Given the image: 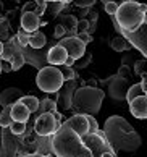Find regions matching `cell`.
<instances>
[{"mask_svg": "<svg viewBox=\"0 0 147 157\" xmlns=\"http://www.w3.org/2000/svg\"><path fill=\"white\" fill-rule=\"evenodd\" d=\"M104 133H105V138H107L108 144L115 151L136 152L142 146V138L120 115H111V117L105 120Z\"/></svg>", "mask_w": 147, "mask_h": 157, "instance_id": "1", "label": "cell"}, {"mask_svg": "<svg viewBox=\"0 0 147 157\" xmlns=\"http://www.w3.org/2000/svg\"><path fill=\"white\" fill-rule=\"evenodd\" d=\"M52 152L55 157H92L91 149L83 143V138L65 123L52 136Z\"/></svg>", "mask_w": 147, "mask_h": 157, "instance_id": "2", "label": "cell"}, {"mask_svg": "<svg viewBox=\"0 0 147 157\" xmlns=\"http://www.w3.org/2000/svg\"><path fill=\"white\" fill-rule=\"evenodd\" d=\"M105 99V92L96 86H83L78 88L73 94L71 109L83 115H97L102 109V102Z\"/></svg>", "mask_w": 147, "mask_h": 157, "instance_id": "3", "label": "cell"}, {"mask_svg": "<svg viewBox=\"0 0 147 157\" xmlns=\"http://www.w3.org/2000/svg\"><path fill=\"white\" fill-rule=\"evenodd\" d=\"M144 15L145 13L141 11L139 2L126 0V2H121L118 5L115 20L123 33H134L144 25Z\"/></svg>", "mask_w": 147, "mask_h": 157, "instance_id": "4", "label": "cell"}, {"mask_svg": "<svg viewBox=\"0 0 147 157\" xmlns=\"http://www.w3.org/2000/svg\"><path fill=\"white\" fill-rule=\"evenodd\" d=\"M36 84L42 92L57 94V92L63 88L65 79H63V75H62L60 70H58V67L47 65L45 68L39 70V73L36 76Z\"/></svg>", "mask_w": 147, "mask_h": 157, "instance_id": "5", "label": "cell"}, {"mask_svg": "<svg viewBox=\"0 0 147 157\" xmlns=\"http://www.w3.org/2000/svg\"><path fill=\"white\" fill-rule=\"evenodd\" d=\"M60 126H62V123H58V121L55 120L54 113H42L36 118L34 131H36V135L42 136V138H47V136H54Z\"/></svg>", "mask_w": 147, "mask_h": 157, "instance_id": "6", "label": "cell"}, {"mask_svg": "<svg viewBox=\"0 0 147 157\" xmlns=\"http://www.w3.org/2000/svg\"><path fill=\"white\" fill-rule=\"evenodd\" d=\"M83 143L91 149L92 157H102V154H105V152L116 154L115 149L108 144L107 138H100L99 135H91V133H87L86 136H83Z\"/></svg>", "mask_w": 147, "mask_h": 157, "instance_id": "7", "label": "cell"}, {"mask_svg": "<svg viewBox=\"0 0 147 157\" xmlns=\"http://www.w3.org/2000/svg\"><path fill=\"white\" fill-rule=\"evenodd\" d=\"M131 88L129 86V76L123 75V70L120 71L118 76H115L111 79V83L108 84V94L110 97L116 102H121V101H126V94H128V89Z\"/></svg>", "mask_w": 147, "mask_h": 157, "instance_id": "8", "label": "cell"}, {"mask_svg": "<svg viewBox=\"0 0 147 157\" xmlns=\"http://www.w3.org/2000/svg\"><path fill=\"white\" fill-rule=\"evenodd\" d=\"M57 44L66 50L68 57H71V59H74V60H79L81 57H84V54H86V44L78 36L63 37L60 40H57Z\"/></svg>", "mask_w": 147, "mask_h": 157, "instance_id": "9", "label": "cell"}, {"mask_svg": "<svg viewBox=\"0 0 147 157\" xmlns=\"http://www.w3.org/2000/svg\"><path fill=\"white\" fill-rule=\"evenodd\" d=\"M65 125L68 128H71V130L76 133V135H79L81 138L86 136L87 133H89V121H87V115H83V113H74L73 117H70L63 121Z\"/></svg>", "mask_w": 147, "mask_h": 157, "instance_id": "10", "label": "cell"}, {"mask_svg": "<svg viewBox=\"0 0 147 157\" xmlns=\"http://www.w3.org/2000/svg\"><path fill=\"white\" fill-rule=\"evenodd\" d=\"M74 91H76V79L74 81H66V84H63V88L57 92L58 94V101H57L58 109H62V110L71 109Z\"/></svg>", "mask_w": 147, "mask_h": 157, "instance_id": "11", "label": "cell"}, {"mask_svg": "<svg viewBox=\"0 0 147 157\" xmlns=\"http://www.w3.org/2000/svg\"><path fill=\"white\" fill-rule=\"evenodd\" d=\"M23 97V91L20 88H7L0 92V107L11 109Z\"/></svg>", "mask_w": 147, "mask_h": 157, "instance_id": "12", "label": "cell"}, {"mask_svg": "<svg viewBox=\"0 0 147 157\" xmlns=\"http://www.w3.org/2000/svg\"><path fill=\"white\" fill-rule=\"evenodd\" d=\"M68 59V52L63 47H60L58 44L52 45L49 49V54H47V63L52 67H62L65 65V62Z\"/></svg>", "mask_w": 147, "mask_h": 157, "instance_id": "13", "label": "cell"}, {"mask_svg": "<svg viewBox=\"0 0 147 157\" xmlns=\"http://www.w3.org/2000/svg\"><path fill=\"white\" fill-rule=\"evenodd\" d=\"M40 28V18L34 11H26L21 15V29L26 31L28 34H32L39 31Z\"/></svg>", "mask_w": 147, "mask_h": 157, "instance_id": "14", "label": "cell"}, {"mask_svg": "<svg viewBox=\"0 0 147 157\" xmlns=\"http://www.w3.org/2000/svg\"><path fill=\"white\" fill-rule=\"evenodd\" d=\"M129 112L133 113L134 118L145 120L147 118V96H139L138 99L129 104Z\"/></svg>", "mask_w": 147, "mask_h": 157, "instance_id": "15", "label": "cell"}, {"mask_svg": "<svg viewBox=\"0 0 147 157\" xmlns=\"http://www.w3.org/2000/svg\"><path fill=\"white\" fill-rule=\"evenodd\" d=\"M10 115H11V120H13V121H20V123H28L31 112H29V110L26 109V105H23L21 102H16L15 105L10 109Z\"/></svg>", "mask_w": 147, "mask_h": 157, "instance_id": "16", "label": "cell"}, {"mask_svg": "<svg viewBox=\"0 0 147 157\" xmlns=\"http://www.w3.org/2000/svg\"><path fill=\"white\" fill-rule=\"evenodd\" d=\"M45 44H47V37H45V34L42 31H36V33H32L31 36H29V47L34 49V50L44 49Z\"/></svg>", "mask_w": 147, "mask_h": 157, "instance_id": "17", "label": "cell"}, {"mask_svg": "<svg viewBox=\"0 0 147 157\" xmlns=\"http://www.w3.org/2000/svg\"><path fill=\"white\" fill-rule=\"evenodd\" d=\"M55 112H58L57 101L49 99V97H45V99L40 101V105H39V110H37L39 115H42V113H55Z\"/></svg>", "mask_w": 147, "mask_h": 157, "instance_id": "18", "label": "cell"}, {"mask_svg": "<svg viewBox=\"0 0 147 157\" xmlns=\"http://www.w3.org/2000/svg\"><path fill=\"white\" fill-rule=\"evenodd\" d=\"M20 102L23 104V105H26V109L31 113H36L37 110H39V105H40V101H39L36 96H23Z\"/></svg>", "mask_w": 147, "mask_h": 157, "instance_id": "19", "label": "cell"}, {"mask_svg": "<svg viewBox=\"0 0 147 157\" xmlns=\"http://www.w3.org/2000/svg\"><path fill=\"white\" fill-rule=\"evenodd\" d=\"M110 47L115 52H125L126 49H131V44L123 37H113L110 40Z\"/></svg>", "mask_w": 147, "mask_h": 157, "instance_id": "20", "label": "cell"}, {"mask_svg": "<svg viewBox=\"0 0 147 157\" xmlns=\"http://www.w3.org/2000/svg\"><path fill=\"white\" fill-rule=\"evenodd\" d=\"M62 26L65 28V31H70L71 33V36H76V29H78V20L74 18L73 15H66L65 16V20L62 23Z\"/></svg>", "mask_w": 147, "mask_h": 157, "instance_id": "21", "label": "cell"}, {"mask_svg": "<svg viewBox=\"0 0 147 157\" xmlns=\"http://www.w3.org/2000/svg\"><path fill=\"white\" fill-rule=\"evenodd\" d=\"M139 96H144V91H142V86H141V83L131 84V88L128 89V94H126V102L131 104L134 99H138Z\"/></svg>", "mask_w": 147, "mask_h": 157, "instance_id": "22", "label": "cell"}, {"mask_svg": "<svg viewBox=\"0 0 147 157\" xmlns=\"http://www.w3.org/2000/svg\"><path fill=\"white\" fill-rule=\"evenodd\" d=\"M13 120H11V115H10V109H3L0 112V128H8L11 126Z\"/></svg>", "mask_w": 147, "mask_h": 157, "instance_id": "23", "label": "cell"}, {"mask_svg": "<svg viewBox=\"0 0 147 157\" xmlns=\"http://www.w3.org/2000/svg\"><path fill=\"white\" fill-rule=\"evenodd\" d=\"M58 70L62 71L65 81H74V79H76V73H74V70H73L71 67H65V65H62V67H58Z\"/></svg>", "mask_w": 147, "mask_h": 157, "instance_id": "24", "label": "cell"}, {"mask_svg": "<svg viewBox=\"0 0 147 157\" xmlns=\"http://www.w3.org/2000/svg\"><path fill=\"white\" fill-rule=\"evenodd\" d=\"M29 36H31V34H28L26 31L20 29L18 33H16L15 37H16V40H18V44L24 49V47H29Z\"/></svg>", "mask_w": 147, "mask_h": 157, "instance_id": "25", "label": "cell"}, {"mask_svg": "<svg viewBox=\"0 0 147 157\" xmlns=\"http://www.w3.org/2000/svg\"><path fill=\"white\" fill-rule=\"evenodd\" d=\"M118 5L120 3H116V2H110V0H107V2L104 3V8L105 11L110 15V16H113L115 18V15H116V11H118Z\"/></svg>", "mask_w": 147, "mask_h": 157, "instance_id": "26", "label": "cell"}, {"mask_svg": "<svg viewBox=\"0 0 147 157\" xmlns=\"http://www.w3.org/2000/svg\"><path fill=\"white\" fill-rule=\"evenodd\" d=\"M10 130L13 135H23L26 131V123H20V121H13L10 126Z\"/></svg>", "mask_w": 147, "mask_h": 157, "instance_id": "27", "label": "cell"}, {"mask_svg": "<svg viewBox=\"0 0 147 157\" xmlns=\"http://www.w3.org/2000/svg\"><path fill=\"white\" fill-rule=\"evenodd\" d=\"M91 60H92V55H91V54H84V57H81L79 60L74 62V67H78V68H86V67L91 63Z\"/></svg>", "mask_w": 147, "mask_h": 157, "instance_id": "28", "label": "cell"}, {"mask_svg": "<svg viewBox=\"0 0 147 157\" xmlns=\"http://www.w3.org/2000/svg\"><path fill=\"white\" fill-rule=\"evenodd\" d=\"M87 121H89V133L91 135H96V133L99 131V123L97 120L92 117V115H87Z\"/></svg>", "mask_w": 147, "mask_h": 157, "instance_id": "29", "label": "cell"}, {"mask_svg": "<svg viewBox=\"0 0 147 157\" xmlns=\"http://www.w3.org/2000/svg\"><path fill=\"white\" fill-rule=\"evenodd\" d=\"M91 29V23L87 20H79L78 21V31L79 33H87Z\"/></svg>", "mask_w": 147, "mask_h": 157, "instance_id": "30", "label": "cell"}, {"mask_svg": "<svg viewBox=\"0 0 147 157\" xmlns=\"http://www.w3.org/2000/svg\"><path fill=\"white\" fill-rule=\"evenodd\" d=\"M65 34H66V31H65V28H63L62 25L55 26V31H54V37H55V39H63Z\"/></svg>", "mask_w": 147, "mask_h": 157, "instance_id": "31", "label": "cell"}, {"mask_svg": "<svg viewBox=\"0 0 147 157\" xmlns=\"http://www.w3.org/2000/svg\"><path fill=\"white\" fill-rule=\"evenodd\" d=\"M47 5H49L47 2H37V10L34 11V13H36V15L39 16V18L44 15V11H45V8H47Z\"/></svg>", "mask_w": 147, "mask_h": 157, "instance_id": "32", "label": "cell"}, {"mask_svg": "<svg viewBox=\"0 0 147 157\" xmlns=\"http://www.w3.org/2000/svg\"><path fill=\"white\" fill-rule=\"evenodd\" d=\"M96 3L94 0H78V2H74L76 7H79V8H86V7H92V5Z\"/></svg>", "mask_w": 147, "mask_h": 157, "instance_id": "33", "label": "cell"}, {"mask_svg": "<svg viewBox=\"0 0 147 157\" xmlns=\"http://www.w3.org/2000/svg\"><path fill=\"white\" fill-rule=\"evenodd\" d=\"M76 36H78L81 40H83L86 45L89 44V42H92V36H91V34H87V33H79V34H76Z\"/></svg>", "mask_w": 147, "mask_h": 157, "instance_id": "34", "label": "cell"}, {"mask_svg": "<svg viewBox=\"0 0 147 157\" xmlns=\"http://www.w3.org/2000/svg\"><path fill=\"white\" fill-rule=\"evenodd\" d=\"M23 157H52V155H45V154H40V152H34V154H26Z\"/></svg>", "mask_w": 147, "mask_h": 157, "instance_id": "35", "label": "cell"}, {"mask_svg": "<svg viewBox=\"0 0 147 157\" xmlns=\"http://www.w3.org/2000/svg\"><path fill=\"white\" fill-rule=\"evenodd\" d=\"M74 62H76L74 59H71V57H68L66 62H65V67H71V68H73V67H74Z\"/></svg>", "mask_w": 147, "mask_h": 157, "instance_id": "36", "label": "cell"}, {"mask_svg": "<svg viewBox=\"0 0 147 157\" xmlns=\"http://www.w3.org/2000/svg\"><path fill=\"white\" fill-rule=\"evenodd\" d=\"M141 86H142L144 96H147V79H142V81H141Z\"/></svg>", "mask_w": 147, "mask_h": 157, "instance_id": "37", "label": "cell"}, {"mask_svg": "<svg viewBox=\"0 0 147 157\" xmlns=\"http://www.w3.org/2000/svg\"><path fill=\"white\" fill-rule=\"evenodd\" d=\"M139 7H141V11H142V13H147V5L145 3H139Z\"/></svg>", "mask_w": 147, "mask_h": 157, "instance_id": "38", "label": "cell"}, {"mask_svg": "<svg viewBox=\"0 0 147 157\" xmlns=\"http://www.w3.org/2000/svg\"><path fill=\"white\" fill-rule=\"evenodd\" d=\"M3 42H2V40H0V60H2V54H3Z\"/></svg>", "mask_w": 147, "mask_h": 157, "instance_id": "39", "label": "cell"}, {"mask_svg": "<svg viewBox=\"0 0 147 157\" xmlns=\"http://www.w3.org/2000/svg\"><path fill=\"white\" fill-rule=\"evenodd\" d=\"M102 157H116V154H111V152H105V154H102Z\"/></svg>", "mask_w": 147, "mask_h": 157, "instance_id": "40", "label": "cell"}, {"mask_svg": "<svg viewBox=\"0 0 147 157\" xmlns=\"http://www.w3.org/2000/svg\"><path fill=\"white\" fill-rule=\"evenodd\" d=\"M144 25H145V26H147V13H145V15H144Z\"/></svg>", "mask_w": 147, "mask_h": 157, "instance_id": "41", "label": "cell"}, {"mask_svg": "<svg viewBox=\"0 0 147 157\" xmlns=\"http://www.w3.org/2000/svg\"><path fill=\"white\" fill-rule=\"evenodd\" d=\"M2 67H3V62L0 60V73H2Z\"/></svg>", "mask_w": 147, "mask_h": 157, "instance_id": "42", "label": "cell"}]
</instances>
